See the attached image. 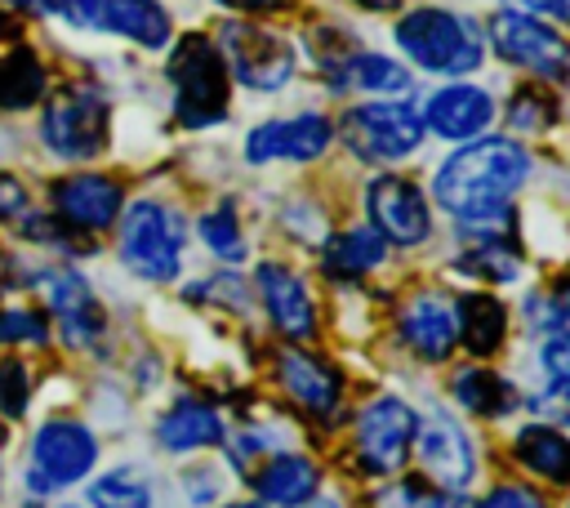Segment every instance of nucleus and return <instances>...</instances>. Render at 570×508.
I'll return each instance as SVG.
<instances>
[{
  "label": "nucleus",
  "mask_w": 570,
  "mask_h": 508,
  "mask_svg": "<svg viewBox=\"0 0 570 508\" xmlns=\"http://www.w3.org/2000/svg\"><path fill=\"white\" fill-rule=\"evenodd\" d=\"M530 178V152L512 138H468L432 178V196L454 218L503 209Z\"/></svg>",
  "instance_id": "obj_1"
},
{
  "label": "nucleus",
  "mask_w": 570,
  "mask_h": 508,
  "mask_svg": "<svg viewBox=\"0 0 570 508\" xmlns=\"http://www.w3.org/2000/svg\"><path fill=\"white\" fill-rule=\"evenodd\" d=\"M396 45L405 58L436 76H468L485 58L476 22L450 9H410L396 22Z\"/></svg>",
  "instance_id": "obj_2"
},
{
  "label": "nucleus",
  "mask_w": 570,
  "mask_h": 508,
  "mask_svg": "<svg viewBox=\"0 0 570 508\" xmlns=\"http://www.w3.org/2000/svg\"><path fill=\"white\" fill-rule=\"evenodd\" d=\"M169 85H174V116L187 129L218 125L227 116V62L209 36H183L169 53Z\"/></svg>",
  "instance_id": "obj_3"
},
{
  "label": "nucleus",
  "mask_w": 570,
  "mask_h": 508,
  "mask_svg": "<svg viewBox=\"0 0 570 508\" xmlns=\"http://www.w3.org/2000/svg\"><path fill=\"white\" fill-rule=\"evenodd\" d=\"M183 218L160 201H134L120 218V258L142 281H174L183 267Z\"/></svg>",
  "instance_id": "obj_4"
},
{
  "label": "nucleus",
  "mask_w": 570,
  "mask_h": 508,
  "mask_svg": "<svg viewBox=\"0 0 570 508\" xmlns=\"http://www.w3.org/2000/svg\"><path fill=\"white\" fill-rule=\"evenodd\" d=\"M40 138L62 160H89L107 147V98L94 85H62L40 116Z\"/></svg>",
  "instance_id": "obj_5"
},
{
  "label": "nucleus",
  "mask_w": 570,
  "mask_h": 508,
  "mask_svg": "<svg viewBox=\"0 0 570 508\" xmlns=\"http://www.w3.org/2000/svg\"><path fill=\"white\" fill-rule=\"evenodd\" d=\"M218 53L227 62V76H236L245 89L272 94L285 89L294 76V45L281 31H267L258 22H223L218 31Z\"/></svg>",
  "instance_id": "obj_6"
},
{
  "label": "nucleus",
  "mask_w": 570,
  "mask_h": 508,
  "mask_svg": "<svg viewBox=\"0 0 570 508\" xmlns=\"http://www.w3.org/2000/svg\"><path fill=\"white\" fill-rule=\"evenodd\" d=\"M343 143L361 160H401L423 143V120L410 102L383 98V102H361L343 116L338 125Z\"/></svg>",
  "instance_id": "obj_7"
},
{
  "label": "nucleus",
  "mask_w": 570,
  "mask_h": 508,
  "mask_svg": "<svg viewBox=\"0 0 570 508\" xmlns=\"http://www.w3.org/2000/svg\"><path fill=\"white\" fill-rule=\"evenodd\" d=\"M490 40H494L499 58H508L512 67H521L539 80H566L570 76V45L543 18L499 9L490 22Z\"/></svg>",
  "instance_id": "obj_8"
},
{
  "label": "nucleus",
  "mask_w": 570,
  "mask_h": 508,
  "mask_svg": "<svg viewBox=\"0 0 570 508\" xmlns=\"http://www.w3.org/2000/svg\"><path fill=\"white\" fill-rule=\"evenodd\" d=\"M98 459V441L85 423L76 419H53L36 432L31 441V468H27V486L36 495H49L58 486L80 481Z\"/></svg>",
  "instance_id": "obj_9"
},
{
  "label": "nucleus",
  "mask_w": 570,
  "mask_h": 508,
  "mask_svg": "<svg viewBox=\"0 0 570 508\" xmlns=\"http://www.w3.org/2000/svg\"><path fill=\"white\" fill-rule=\"evenodd\" d=\"M419 414L401 397H379L356 414V463L374 477H392L414 446Z\"/></svg>",
  "instance_id": "obj_10"
},
{
  "label": "nucleus",
  "mask_w": 570,
  "mask_h": 508,
  "mask_svg": "<svg viewBox=\"0 0 570 508\" xmlns=\"http://www.w3.org/2000/svg\"><path fill=\"white\" fill-rule=\"evenodd\" d=\"M414 450H419V463L428 472L432 486L441 490H468L472 477H476V450H472V437L441 410L423 414L414 423Z\"/></svg>",
  "instance_id": "obj_11"
},
{
  "label": "nucleus",
  "mask_w": 570,
  "mask_h": 508,
  "mask_svg": "<svg viewBox=\"0 0 570 508\" xmlns=\"http://www.w3.org/2000/svg\"><path fill=\"white\" fill-rule=\"evenodd\" d=\"M36 285H40V294H45V303H49V312H53V321L71 348H94L102 339V330H107L102 307L76 267L53 263V267L36 272Z\"/></svg>",
  "instance_id": "obj_12"
},
{
  "label": "nucleus",
  "mask_w": 570,
  "mask_h": 508,
  "mask_svg": "<svg viewBox=\"0 0 570 508\" xmlns=\"http://www.w3.org/2000/svg\"><path fill=\"white\" fill-rule=\"evenodd\" d=\"M365 214H370L374 232L392 245H419L432 232V209H428L423 192L396 174H379L365 187Z\"/></svg>",
  "instance_id": "obj_13"
},
{
  "label": "nucleus",
  "mask_w": 570,
  "mask_h": 508,
  "mask_svg": "<svg viewBox=\"0 0 570 508\" xmlns=\"http://www.w3.org/2000/svg\"><path fill=\"white\" fill-rule=\"evenodd\" d=\"M62 13L76 18L80 27H98L111 36H125L142 49L169 45V13L156 0H62Z\"/></svg>",
  "instance_id": "obj_14"
},
{
  "label": "nucleus",
  "mask_w": 570,
  "mask_h": 508,
  "mask_svg": "<svg viewBox=\"0 0 570 508\" xmlns=\"http://www.w3.org/2000/svg\"><path fill=\"white\" fill-rule=\"evenodd\" d=\"M334 138V125L321 111H298L285 120H263L245 134V160L267 165V160H316Z\"/></svg>",
  "instance_id": "obj_15"
},
{
  "label": "nucleus",
  "mask_w": 570,
  "mask_h": 508,
  "mask_svg": "<svg viewBox=\"0 0 570 508\" xmlns=\"http://www.w3.org/2000/svg\"><path fill=\"white\" fill-rule=\"evenodd\" d=\"M49 201H53V214L71 232H102L120 218L125 192L107 174H67L49 187Z\"/></svg>",
  "instance_id": "obj_16"
},
{
  "label": "nucleus",
  "mask_w": 570,
  "mask_h": 508,
  "mask_svg": "<svg viewBox=\"0 0 570 508\" xmlns=\"http://www.w3.org/2000/svg\"><path fill=\"white\" fill-rule=\"evenodd\" d=\"M276 379H281L285 397H289L303 414L325 419V423L338 414L343 379H338V370H334L325 356H312V352H303V348H285V352L276 356Z\"/></svg>",
  "instance_id": "obj_17"
},
{
  "label": "nucleus",
  "mask_w": 570,
  "mask_h": 508,
  "mask_svg": "<svg viewBox=\"0 0 570 508\" xmlns=\"http://www.w3.org/2000/svg\"><path fill=\"white\" fill-rule=\"evenodd\" d=\"M423 129H432L436 138H450V143H468V138H481L494 120V98L481 89V85H445L436 89L423 111H419Z\"/></svg>",
  "instance_id": "obj_18"
},
{
  "label": "nucleus",
  "mask_w": 570,
  "mask_h": 508,
  "mask_svg": "<svg viewBox=\"0 0 570 508\" xmlns=\"http://www.w3.org/2000/svg\"><path fill=\"white\" fill-rule=\"evenodd\" d=\"M254 281H258V294H263V307H267L272 325H276L285 339L303 343V339L316 334V303H312L307 285H303L285 263H258Z\"/></svg>",
  "instance_id": "obj_19"
},
{
  "label": "nucleus",
  "mask_w": 570,
  "mask_h": 508,
  "mask_svg": "<svg viewBox=\"0 0 570 508\" xmlns=\"http://www.w3.org/2000/svg\"><path fill=\"white\" fill-rule=\"evenodd\" d=\"M401 343L419 356V361H445L459 343V325H454V307L441 294H419L405 303L401 321H396Z\"/></svg>",
  "instance_id": "obj_20"
},
{
  "label": "nucleus",
  "mask_w": 570,
  "mask_h": 508,
  "mask_svg": "<svg viewBox=\"0 0 570 508\" xmlns=\"http://www.w3.org/2000/svg\"><path fill=\"white\" fill-rule=\"evenodd\" d=\"M254 490L263 504L276 508H303L316 499L321 490V468L307 455H272L258 472H254Z\"/></svg>",
  "instance_id": "obj_21"
},
{
  "label": "nucleus",
  "mask_w": 570,
  "mask_h": 508,
  "mask_svg": "<svg viewBox=\"0 0 570 508\" xmlns=\"http://www.w3.org/2000/svg\"><path fill=\"white\" fill-rule=\"evenodd\" d=\"M156 441H160L165 450H178V455H183V450H200V446L223 441V419H218V410H214L209 401L183 397V401H174V406L160 414Z\"/></svg>",
  "instance_id": "obj_22"
},
{
  "label": "nucleus",
  "mask_w": 570,
  "mask_h": 508,
  "mask_svg": "<svg viewBox=\"0 0 570 508\" xmlns=\"http://www.w3.org/2000/svg\"><path fill=\"white\" fill-rule=\"evenodd\" d=\"M512 455L525 472L557 481V486H570V437H561L557 428H548V423L521 428L512 441Z\"/></svg>",
  "instance_id": "obj_23"
},
{
  "label": "nucleus",
  "mask_w": 570,
  "mask_h": 508,
  "mask_svg": "<svg viewBox=\"0 0 570 508\" xmlns=\"http://www.w3.org/2000/svg\"><path fill=\"white\" fill-rule=\"evenodd\" d=\"M450 392H454V401H459L463 410H472V414H481V419H503V414H512V406H517L512 383H508L499 370H485V365H463V370L450 379Z\"/></svg>",
  "instance_id": "obj_24"
},
{
  "label": "nucleus",
  "mask_w": 570,
  "mask_h": 508,
  "mask_svg": "<svg viewBox=\"0 0 570 508\" xmlns=\"http://www.w3.org/2000/svg\"><path fill=\"white\" fill-rule=\"evenodd\" d=\"M454 325H459V339L472 356H490L499 352L503 343V325H508V312L494 294H463L459 307H454Z\"/></svg>",
  "instance_id": "obj_25"
},
{
  "label": "nucleus",
  "mask_w": 570,
  "mask_h": 508,
  "mask_svg": "<svg viewBox=\"0 0 570 508\" xmlns=\"http://www.w3.org/2000/svg\"><path fill=\"white\" fill-rule=\"evenodd\" d=\"M387 254V241L374 227H343L325 241V272L330 276H365Z\"/></svg>",
  "instance_id": "obj_26"
},
{
  "label": "nucleus",
  "mask_w": 570,
  "mask_h": 508,
  "mask_svg": "<svg viewBox=\"0 0 570 508\" xmlns=\"http://www.w3.org/2000/svg\"><path fill=\"white\" fill-rule=\"evenodd\" d=\"M40 94H45L40 58L27 45L0 53V111H22V107L40 102Z\"/></svg>",
  "instance_id": "obj_27"
},
{
  "label": "nucleus",
  "mask_w": 570,
  "mask_h": 508,
  "mask_svg": "<svg viewBox=\"0 0 570 508\" xmlns=\"http://www.w3.org/2000/svg\"><path fill=\"white\" fill-rule=\"evenodd\" d=\"M343 85H356V89H365V94H410V71L396 62V58H383V53H361L356 49V58L347 62V71H343Z\"/></svg>",
  "instance_id": "obj_28"
},
{
  "label": "nucleus",
  "mask_w": 570,
  "mask_h": 508,
  "mask_svg": "<svg viewBox=\"0 0 570 508\" xmlns=\"http://www.w3.org/2000/svg\"><path fill=\"white\" fill-rule=\"evenodd\" d=\"M89 504L94 508H151V486L134 468H116L89 486Z\"/></svg>",
  "instance_id": "obj_29"
},
{
  "label": "nucleus",
  "mask_w": 570,
  "mask_h": 508,
  "mask_svg": "<svg viewBox=\"0 0 570 508\" xmlns=\"http://www.w3.org/2000/svg\"><path fill=\"white\" fill-rule=\"evenodd\" d=\"M454 267H459V272H468V276H481V281H512V276L521 272L517 250H512V245H499V236L476 241L468 254H459V263H454Z\"/></svg>",
  "instance_id": "obj_30"
},
{
  "label": "nucleus",
  "mask_w": 570,
  "mask_h": 508,
  "mask_svg": "<svg viewBox=\"0 0 570 508\" xmlns=\"http://www.w3.org/2000/svg\"><path fill=\"white\" fill-rule=\"evenodd\" d=\"M503 116H508V129H517V134H543L557 120V102H552L548 89L525 85V89L512 94V102H508Z\"/></svg>",
  "instance_id": "obj_31"
},
{
  "label": "nucleus",
  "mask_w": 570,
  "mask_h": 508,
  "mask_svg": "<svg viewBox=\"0 0 570 508\" xmlns=\"http://www.w3.org/2000/svg\"><path fill=\"white\" fill-rule=\"evenodd\" d=\"M200 241H205L218 258H227V263L245 258V232H240L232 205H218V209H209V214L200 218Z\"/></svg>",
  "instance_id": "obj_32"
},
{
  "label": "nucleus",
  "mask_w": 570,
  "mask_h": 508,
  "mask_svg": "<svg viewBox=\"0 0 570 508\" xmlns=\"http://www.w3.org/2000/svg\"><path fill=\"white\" fill-rule=\"evenodd\" d=\"M539 370L557 397H570V330H557L539 348Z\"/></svg>",
  "instance_id": "obj_33"
},
{
  "label": "nucleus",
  "mask_w": 570,
  "mask_h": 508,
  "mask_svg": "<svg viewBox=\"0 0 570 508\" xmlns=\"http://www.w3.org/2000/svg\"><path fill=\"white\" fill-rule=\"evenodd\" d=\"M49 321L31 307H4L0 312V343H45Z\"/></svg>",
  "instance_id": "obj_34"
},
{
  "label": "nucleus",
  "mask_w": 570,
  "mask_h": 508,
  "mask_svg": "<svg viewBox=\"0 0 570 508\" xmlns=\"http://www.w3.org/2000/svg\"><path fill=\"white\" fill-rule=\"evenodd\" d=\"M27 392H31V379H27V365L22 361H0V410L9 419H18L27 410Z\"/></svg>",
  "instance_id": "obj_35"
},
{
  "label": "nucleus",
  "mask_w": 570,
  "mask_h": 508,
  "mask_svg": "<svg viewBox=\"0 0 570 508\" xmlns=\"http://www.w3.org/2000/svg\"><path fill=\"white\" fill-rule=\"evenodd\" d=\"M476 508H552L539 490H530V486H517V481H508V486H494Z\"/></svg>",
  "instance_id": "obj_36"
},
{
  "label": "nucleus",
  "mask_w": 570,
  "mask_h": 508,
  "mask_svg": "<svg viewBox=\"0 0 570 508\" xmlns=\"http://www.w3.org/2000/svg\"><path fill=\"white\" fill-rule=\"evenodd\" d=\"M27 214V192L18 178H0V218L4 223H18Z\"/></svg>",
  "instance_id": "obj_37"
},
{
  "label": "nucleus",
  "mask_w": 570,
  "mask_h": 508,
  "mask_svg": "<svg viewBox=\"0 0 570 508\" xmlns=\"http://www.w3.org/2000/svg\"><path fill=\"white\" fill-rule=\"evenodd\" d=\"M187 495H191V504H209V499L218 495V481L209 477V468H196V472H187Z\"/></svg>",
  "instance_id": "obj_38"
},
{
  "label": "nucleus",
  "mask_w": 570,
  "mask_h": 508,
  "mask_svg": "<svg viewBox=\"0 0 570 508\" xmlns=\"http://www.w3.org/2000/svg\"><path fill=\"white\" fill-rule=\"evenodd\" d=\"M419 508H476V504H468L459 490H428Z\"/></svg>",
  "instance_id": "obj_39"
},
{
  "label": "nucleus",
  "mask_w": 570,
  "mask_h": 508,
  "mask_svg": "<svg viewBox=\"0 0 570 508\" xmlns=\"http://www.w3.org/2000/svg\"><path fill=\"white\" fill-rule=\"evenodd\" d=\"M552 307H557L561 321H570V272L557 281V290H552Z\"/></svg>",
  "instance_id": "obj_40"
},
{
  "label": "nucleus",
  "mask_w": 570,
  "mask_h": 508,
  "mask_svg": "<svg viewBox=\"0 0 570 508\" xmlns=\"http://www.w3.org/2000/svg\"><path fill=\"white\" fill-rule=\"evenodd\" d=\"M13 9H27V13H62V0H9Z\"/></svg>",
  "instance_id": "obj_41"
},
{
  "label": "nucleus",
  "mask_w": 570,
  "mask_h": 508,
  "mask_svg": "<svg viewBox=\"0 0 570 508\" xmlns=\"http://www.w3.org/2000/svg\"><path fill=\"white\" fill-rule=\"evenodd\" d=\"M18 31H22V22L9 13V9H0V45H9V40H18Z\"/></svg>",
  "instance_id": "obj_42"
},
{
  "label": "nucleus",
  "mask_w": 570,
  "mask_h": 508,
  "mask_svg": "<svg viewBox=\"0 0 570 508\" xmlns=\"http://www.w3.org/2000/svg\"><path fill=\"white\" fill-rule=\"evenodd\" d=\"M361 9H370V13H387V9H396L401 0H356Z\"/></svg>",
  "instance_id": "obj_43"
},
{
  "label": "nucleus",
  "mask_w": 570,
  "mask_h": 508,
  "mask_svg": "<svg viewBox=\"0 0 570 508\" xmlns=\"http://www.w3.org/2000/svg\"><path fill=\"white\" fill-rule=\"evenodd\" d=\"M548 13L561 18V22H570V0H548Z\"/></svg>",
  "instance_id": "obj_44"
},
{
  "label": "nucleus",
  "mask_w": 570,
  "mask_h": 508,
  "mask_svg": "<svg viewBox=\"0 0 570 508\" xmlns=\"http://www.w3.org/2000/svg\"><path fill=\"white\" fill-rule=\"evenodd\" d=\"M218 4H227V9H263L267 0H218Z\"/></svg>",
  "instance_id": "obj_45"
},
{
  "label": "nucleus",
  "mask_w": 570,
  "mask_h": 508,
  "mask_svg": "<svg viewBox=\"0 0 570 508\" xmlns=\"http://www.w3.org/2000/svg\"><path fill=\"white\" fill-rule=\"evenodd\" d=\"M312 508H343V504H334V499H316Z\"/></svg>",
  "instance_id": "obj_46"
},
{
  "label": "nucleus",
  "mask_w": 570,
  "mask_h": 508,
  "mask_svg": "<svg viewBox=\"0 0 570 508\" xmlns=\"http://www.w3.org/2000/svg\"><path fill=\"white\" fill-rule=\"evenodd\" d=\"M227 508H263V504H249V499H245V504H227Z\"/></svg>",
  "instance_id": "obj_47"
},
{
  "label": "nucleus",
  "mask_w": 570,
  "mask_h": 508,
  "mask_svg": "<svg viewBox=\"0 0 570 508\" xmlns=\"http://www.w3.org/2000/svg\"><path fill=\"white\" fill-rule=\"evenodd\" d=\"M67 508H76V504H67Z\"/></svg>",
  "instance_id": "obj_48"
}]
</instances>
